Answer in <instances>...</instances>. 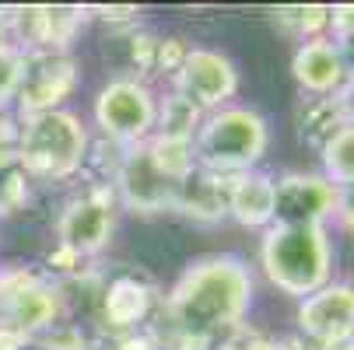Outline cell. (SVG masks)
Wrapping results in <instances>:
<instances>
[{"label": "cell", "instance_id": "7a4b0ae2", "mask_svg": "<svg viewBox=\"0 0 354 350\" xmlns=\"http://www.w3.org/2000/svg\"><path fill=\"white\" fill-rule=\"evenodd\" d=\"M260 270L288 298L316 294L333 280V242L319 224H270L260 231Z\"/></svg>", "mask_w": 354, "mask_h": 350}, {"label": "cell", "instance_id": "f1b7e54d", "mask_svg": "<svg viewBox=\"0 0 354 350\" xmlns=\"http://www.w3.org/2000/svg\"><path fill=\"white\" fill-rule=\"evenodd\" d=\"M25 350H49V347H42V343H35V340H32V343H28Z\"/></svg>", "mask_w": 354, "mask_h": 350}, {"label": "cell", "instance_id": "8fae6325", "mask_svg": "<svg viewBox=\"0 0 354 350\" xmlns=\"http://www.w3.org/2000/svg\"><path fill=\"white\" fill-rule=\"evenodd\" d=\"M298 336L316 350H337L354 340V284L330 280L316 294L298 302Z\"/></svg>", "mask_w": 354, "mask_h": 350}, {"label": "cell", "instance_id": "7c38bea8", "mask_svg": "<svg viewBox=\"0 0 354 350\" xmlns=\"http://www.w3.org/2000/svg\"><path fill=\"white\" fill-rule=\"evenodd\" d=\"M337 189L319 172H281L274 175V224H319L333 221Z\"/></svg>", "mask_w": 354, "mask_h": 350}, {"label": "cell", "instance_id": "603a6c76", "mask_svg": "<svg viewBox=\"0 0 354 350\" xmlns=\"http://www.w3.org/2000/svg\"><path fill=\"white\" fill-rule=\"evenodd\" d=\"M186 53H189V42H186L183 35H158L155 77H165V81H172V77H176V70L183 67Z\"/></svg>", "mask_w": 354, "mask_h": 350}, {"label": "cell", "instance_id": "ffe728a7", "mask_svg": "<svg viewBox=\"0 0 354 350\" xmlns=\"http://www.w3.org/2000/svg\"><path fill=\"white\" fill-rule=\"evenodd\" d=\"M319 175L340 189V186H351L354 182V126H340L333 133V140L323 147V155H319Z\"/></svg>", "mask_w": 354, "mask_h": 350}, {"label": "cell", "instance_id": "f546056e", "mask_svg": "<svg viewBox=\"0 0 354 350\" xmlns=\"http://www.w3.org/2000/svg\"><path fill=\"white\" fill-rule=\"evenodd\" d=\"M337 350H354V340H347L344 347H337Z\"/></svg>", "mask_w": 354, "mask_h": 350}, {"label": "cell", "instance_id": "4fadbf2b", "mask_svg": "<svg viewBox=\"0 0 354 350\" xmlns=\"http://www.w3.org/2000/svg\"><path fill=\"white\" fill-rule=\"evenodd\" d=\"M151 309H155V287L140 277L120 273L106 280L102 291V329L106 336H123L144 329Z\"/></svg>", "mask_w": 354, "mask_h": 350}, {"label": "cell", "instance_id": "83f0119b", "mask_svg": "<svg viewBox=\"0 0 354 350\" xmlns=\"http://www.w3.org/2000/svg\"><path fill=\"white\" fill-rule=\"evenodd\" d=\"M333 46H337V57H340V64H344L347 77H354V32L337 35V39H333Z\"/></svg>", "mask_w": 354, "mask_h": 350}, {"label": "cell", "instance_id": "5bb4252c", "mask_svg": "<svg viewBox=\"0 0 354 350\" xmlns=\"http://www.w3.org/2000/svg\"><path fill=\"white\" fill-rule=\"evenodd\" d=\"M228 179L193 165L186 179H179L176 196H172V214L196 221V224H221L228 221Z\"/></svg>", "mask_w": 354, "mask_h": 350}, {"label": "cell", "instance_id": "cb8c5ba5", "mask_svg": "<svg viewBox=\"0 0 354 350\" xmlns=\"http://www.w3.org/2000/svg\"><path fill=\"white\" fill-rule=\"evenodd\" d=\"M218 350H281V343H277V336H267V333H260V329L239 326L235 333H228V336L218 343Z\"/></svg>", "mask_w": 354, "mask_h": 350}, {"label": "cell", "instance_id": "52a82bcc", "mask_svg": "<svg viewBox=\"0 0 354 350\" xmlns=\"http://www.w3.org/2000/svg\"><path fill=\"white\" fill-rule=\"evenodd\" d=\"M176 179L158 165V158L151 155V144H133L123 147L120 168L113 175V196L116 207L130 211L137 217H158L172 214V196H176Z\"/></svg>", "mask_w": 354, "mask_h": 350}, {"label": "cell", "instance_id": "484cf974", "mask_svg": "<svg viewBox=\"0 0 354 350\" xmlns=\"http://www.w3.org/2000/svg\"><path fill=\"white\" fill-rule=\"evenodd\" d=\"M347 32H354V4H333V8H330L326 35L337 39V35H347Z\"/></svg>", "mask_w": 354, "mask_h": 350}, {"label": "cell", "instance_id": "d6986e66", "mask_svg": "<svg viewBox=\"0 0 354 350\" xmlns=\"http://www.w3.org/2000/svg\"><path fill=\"white\" fill-rule=\"evenodd\" d=\"M274 25L291 35L295 42H306V39H319L326 35L330 25V8L326 4H288L274 11Z\"/></svg>", "mask_w": 354, "mask_h": 350}, {"label": "cell", "instance_id": "d4e9b609", "mask_svg": "<svg viewBox=\"0 0 354 350\" xmlns=\"http://www.w3.org/2000/svg\"><path fill=\"white\" fill-rule=\"evenodd\" d=\"M333 221L347 231H354V182L337 189V204H333Z\"/></svg>", "mask_w": 354, "mask_h": 350}, {"label": "cell", "instance_id": "5b68a950", "mask_svg": "<svg viewBox=\"0 0 354 350\" xmlns=\"http://www.w3.org/2000/svg\"><path fill=\"white\" fill-rule=\"evenodd\" d=\"M155 116H158V91L155 84H147L133 74H120L106 81L95 95L91 119L102 133V140L133 147L144 144L155 133Z\"/></svg>", "mask_w": 354, "mask_h": 350}, {"label": "cell", "instance_id": "44dd1931", "mask_svg": "<svg viewBox=\"0 0 354 350\" xmlns=\"http://www.w3.org/2000/svg\"><path fill=\"white\" fill-rule=\"evenodd\" d=\"M32 200V179L25 175L18 151H0V221L15 217Z\"/></svg>", "mask_w": 354, "mask_h": 350}, {"label": "cell", "instance_id": "ba28073f", "mask_svg": "<svg viewBox=\"0 0 354 350\" xmlns=\"http://www.w3.org/2000/svg\"><path fill=\"white\" fill-rule=\"evenodd\" d=\"M77 84H81V64L74 53H25L15 116L28 119V116L67 109Z\"/></svg>", "mask_w": 354, "mask_h": 350}, {"label": "cell", "instance_id": "9a60e30c", "mask_svg": "<svg viewBox=\"0 0 354 350\" xmlns=\"http://www.w3.org/2000/svg\"><path fill=\"white\" fill-rule=\"evenodd\" d=\"M291 77L301 95H337L347 81V70L337 57V46L330 35L306 39L291 53Z\"/></svg>", "mask_w": 354, "mask_h": 350}, {"label": "cell", "instance_id": "6da1fadb", "mask_svg": "<svg viewBox=\"0 0 354 350\" xmlns=\"http://www.w3.org/2000/svg\"><path fill=\"white\" fill-rule=\"evenodd\" d=\"M252 298H257V277L242 256H200L186 263L162 298L165 333H151L162 350H214L228 333L245 326Z\"/></svg>", "mask_w": 354, "mask_h": 350}, {"label": "cell", "instance_id": "30bf717a", "mask_svg": "<svg viewBox=\"0 0 354 350\" xmlns=\"http://www.w3.org/2000/svg\"><path fill=\"white\" fill-rule=\"evenodd\" d=\"M169 88H176L179 95H186L200 113H218L225 106L235 102L239 95V67L228 53L211 46H189V53L183 60V67L176 70V77L169 81Z\"/></svg>", "mask_w": 354, "mask_h": 350}, {"label": "cell", "instance_id": "8992f818", "mask_svg": "<svg viewBox=\"0 0 354 350\" xmlns=\"http://www.w3.org/2000/svg\"><path fill=\"white\" fill-rule=\"evenodd\" d=\"M116 214L120 207H116L113 189L84 182V189H77L57 214V224H53L57 245L67 249L71 256H77L81 263L102 256L116 235Z\"/></svg>", "mask_w": 354, "mask_h": 350}, {"label": "cell", "instance_id": "4316f807", "mask_svg": "<svg viewBox=\"0 0 354 350\" xmlns=\"http://www.w3.org/2000/svg\"><path fill=\"white\" fill-rule=\"evenodd\" d=\"M333 102H337V109H340L344 123H347V126H354V77H347V81L340 84V91L333 95Z\"/></svg>", "mask_w": 354, "mask_h": 350}, {"label": "cell", "instance_id": "9c48e42d", "mask_svg": "<svg viewBox=\"0 0 354 350\" xmlns=\"http://www.w3.org/2000/svg\"><path fill=\"white\" fill-rule=\"evenodd\" d=\"M11 42L21 53H71L77 35L88 25V8H64V4H28V8H4Z\"/></svg>", "mask_w": 354, "mask_h": 350}, {"label": "cell", "instance_id": "277c9868", "mask_svg": "<svg viewBox=\"0 0 354 350\" xmlns=\"http://www.w3.org/2000/svg\"><path fill=\"white\" fill-rule=\"evenodd\" d=\"M270 147V123L252 106H225L207 113L193 137V162L218 175H239L260 168Z\"/></svg>", "mask_w": 354, "mask_h": 350}, {"label": "cell", "instance_id": "3957f363", "mask_svg": "<svg viewBox=\"0 0 354 350\" xmlns=\"http://www.w3.org/2000/svg\"><path fill=\"white\" fill-rule=\"evenodd\" d=\"M18 162L25 175L42 186L71 182L84 172L91 151V130L74 109H57L18 119Z\"/></svg>", "mask_w": 354, "mask_h": 350}, {"label": "cell", "instance_id": "2e32d148", "mask_svg": "<svg viewBox=\"0 0 354 350\" xmlns=\"http://www.w3.org/2000/svg\"><path fill=\"white\" fill-rule=\"evenodd\" d=\"M228 217L249 231L274 224V175L263 168L239 172L228 179Z\"/></svg>", "mask_w": 354, "mask_h": 350}, {"label": "cell", "instance_id": "7402d4cb", "mask_svg": "<svg viewBox=\"0 0 354 350\" xmlns=\"http://www.w3.org/2000/svg\"><path fill=\"white\" fill-rule=\"evenodd\" d=\"M25 53L18 46H0V113H15V98L21 84Z\"/></svg>", "mask_w": 354, "mask_h": 350}, {"label": "cell", "instance_id": "ac0fdd59", "mask_svg": "<svg viewBox=\"0 0 354 350\" xmlns=\"http://www.w3.org/2000/svg\"><path fill=\"white\" fill-rule=\"evenodd\" d=\"M200 123H204V113H200L186 95H179L176 88L165 84V91L158 95V116H155V133H151V137L193 144Z\"/></svg>", "mask_w": 354, "mask_h": 350}, {"label": "cell", "instance_id": "e0dca14e", "mask_svg": "<svg viewBox=\"0 0 354 350\" xmlns=\"http://www.w3.org/2000/svg\"><path fill=\"white\" fill-rule=\"evenodd\" d=\"M340 126H344V116L333 102V95H298L295 133L301 147H309L313 155H323V147L333 140Z\"/></svg>", "mask_w": 354, "mask_h": 350}]
</instances>
